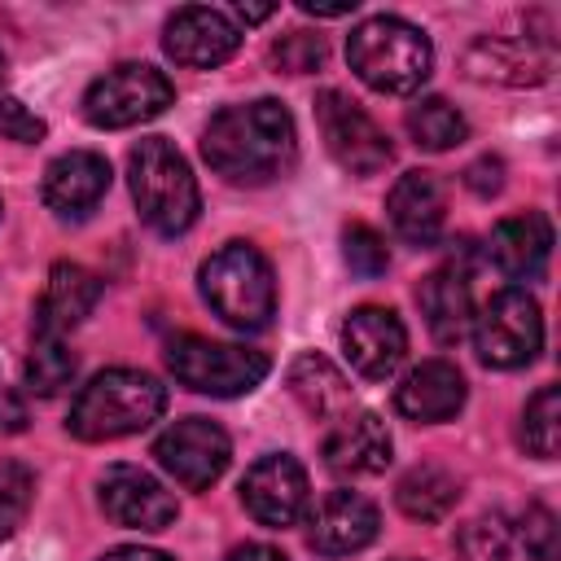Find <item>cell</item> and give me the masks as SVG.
I'll use <instances>...</instances> for the list:
<instances>
[{
	"label": "cell",
	"instance_id": "1",
	"mask_svg": "<svg viewBox=\"0 0 561 561\" xmlns=\"http://www.w3.org/2000/svg\"><path fill=\"white\" fill-rule=\"evenodd\" d=\"M298 136L280 101L259 96L219 110L202 131V158L232 184H267L294 167Z\"/></svg>",
	"mask_w": 561,
	"mask_h": 561
},
{
	"label": "cell",
	"instance_id": "2",
	"mask_svg": "<svg viewBox=\"0 0 561 561\" xmlns=\"http://www.w3.org/2000/svg\"><path fill=\"white\" fill-rule=\"evenodd\" d=\"M167 408V386L140 368H105L96 373L70 403V434L83 443H110L140 434Z\"/></svg>",
	"mask_w": 561,
	"mask_h": 561
},
{
	"label": "cell",
	"instance_id": "3",
	"mask_svg": "<svg viewBox=\"0 0 561 561\" xmlns=\"http://www.w3.org/2000/svg\"><path fill=\"white\" fill-rule=\"evenodd\" d=\"M346 61L359 75V83H368L373 92L403 96V92H416L430 79L434 48H430L421 26H412L394 13H377V18H368L351 31Z\"/></svg>",
	"mask_w": 561,
	"mask_h": 561
},
{
	"label": "cell",
	"instance_id": "4",
	"mask_svg": "<svg viewBox=\"0 0 561 561\" xmlns=\"http://www.w3.org/2000/svg\"><path fill=\"white\" fill-rule=\"evenodd\" d=\"M197 289H202L206 307L241 333H259L276 316L272 263L245 241H228L224 250H215L197 272Z\"/></svg>",
	"mask_w": 561,
	"mask_h": 561
},
{
	"label": "cell",
	"instance_id": "5",
	"mask_svg": "<svg viewBox=\"0 0 561 561\" xmlns=\"http://www.w3.org/2000/svg\"><path fill=\"white\" fill-rule=\"evenodd\" d=\"M127 184L140 219L162 237H180L202 210L197 180L167 136H149L127 153Z\"/></svg>",
	"mask_w": 561,
	"mask_h": 561
},
{
	"label": "cell",
	"instance_id": "6",
	"mask_svg": "<svg viewBox=\"0 0 561 561\" xmlns=\"http://www.w3.org/2000/svg\"><path fill=\"white\" fill-rule=\"evenodd\" d=\"M167 368L175 373L180 386L215 399H237L250 394L267 377V355L237 346V342H215L202 333H180L167 342Z\"/></svg>",
	"mask_w": 561,
	"mask_h": 561
},
{
	"label": "cell",
	"instance_id": "7",
	"mask_svg": "<svg viewBox=\"0 0 561 561\" xmlns=\"http://www.w3.org/2000/svg\"><path fill=\"white\" fill-rule=\"evenodd\" d=\"M171 101H175V88L162 70L145 61H123L101 79H92V88L83 92V118L101 131H118V127L158 118Z\"/></svg>",
	"mask_w": 561,
	"mask_h": 561
},
{
	"label": "cell",
	"instance_id": "8",
	"mask_svg": "<svg viewBox=\"0 0 561 561\" xmlns=\"http://www.w3.org/2000/svg\"><path fill=\"white\" fill-rule=\"evenodd\" d=\"M469 329L486 368H522L543 346V316L526 289H500L482 311H473Z\"/></svg>",
	"mask_w": 561,
	"mask_h": 561
},
{
	"label": "cell",
	"instance_id": "9",
	"mask_svg": "<svg viewBox=\"0 0 561 561\" xmlns=\"http://www.w3.org/2000/svg\"><path fill=\"white\" fill-rule=\"evenodd\" d=\"M316 123H320V136H324V149L333 153V162L351 175H377L381 167H390L394 149H390V136L377 127V118L351 101L346 92L337 88H324L316 96Z\"/></svg>",
	"mask_w": 561,
	"mask_h": 561
},
{
	"label": "cell",
	"instance_id": "10",
	"mask_svg": "<svg viewBox=\"0 0 561 561\" xmlns=\"http://www.w3.org/2000/svg\"><path fill=\"white\" fill-rule=\"evenodd\" d=\"M153 456L158 465L188 491H206L224 478L228 460H232V443L228 434L206 421V416H184L175 425H167L153 443Z\"/></svg>",
	"mask_w": 561,
	"mask_h": 561
},
{
	"label": "cell",
	"instance_id": "11",
	"mask_svg": "<svg viewBox=\"0 0 561 561\" xmlns=\"http://www.w3.org/2000/svg\"><path fill=\"white\" fill-rule=\"evenodd\" d=\"M241 504L245 513L259 522V526H294L302 522L307 504H311V482H307V469L294 460V456H263L245 469L241 478Z\"/></svg>",
	"mask_w": 561,
	"mask_h": 561
},
{
	"label": "cell",
	"instance_id": "12",
	"mask_svg": "<svg viewBox=\"0 0 561 561\" xmlns=\"http://www.w3.org/2000/svg\"><path fill=\"white\" fill-rule=\"evenodd\" d=\"M101 508L110 522L131 530H167L175 522V495L140 465H110L101 473Z\"/></svg>",
	"mask_w": 561,
	"mask_h": 561
},
{
	"label": "cell",
	"instance_id": "13",
	"mask_svg": "<svg viewBox=\"0 0 561 561\" xmlns=\"http://www.w3.org/2000/svg\"><path fill=\"white\" fill-rule=\"evenodd\" d=\"M162 48H167V57L180 61V66L210 70V66H224V61L241 48V31L232 26L228 13L206 9V4H188V9H175V13L167 18Z\"/></svg>",
	"mask_w": 561,
	"mask_h": 561
},
{
	"label": "cell",
	"instance_id": "14",
	"mask_svg": "<svg viewBox=\"0 0 561 561\" xmlns=\"http://www.w3.org/2000/svg\"><path fill=\"white\" fill-rule=\"evenodd\" d=\"M342 351L368 381H386L408 355V329L390 307H355L342 324Z\"/></svg>",
	"mask_w": 561,
	"mask_h": 561
},
{
	"label": "cell",
	"instance_id": "15",
	"mask_svg": "<svg viewBox=\"0 0 561 561\" xmlns=\"http://www.w3.org/2000/svg\"><path fill=\"white\" fill-rule=\"evenodd\" d=\"M381 530V513L368 495L359 491H329L316 513H311V548L320 557H351V552H364Z\"/></svg>",
	"mask_w": 561,
	"mask_h": 561
},
{
	"label": "cell",
	"instance_id": "16",
	"mask_svg": "<svg viewBox=\"0 0 561 561\" xmlns=\"http://www.w3.org/2000/svg\"><path fill=\"white\" fill-rule=\"evenodd\" d=\"M386 210L408 245H434L447 224V188L434 171H403L386 197Z\"/></svg>",
	"mask_w": 561,
	"mask_h": 561
},
{
	"label": "cell",
	"instance_id": "17",
	"mask_svg": "<svg viewBox=\"0 0 561 561\" xmlns=\"http://www.w3.org/2000/svg\"><path fill=\"white\" fill-rule=\"evenodd\" d=\"M486 254L508 280H539L548 272V259H552V224H548V215L526 210V215L500 219L491 228Z\"/></svg>",
	"mask_w": 561,
	"mask_h": 561
},
{
	"label": "cell",
	"instance_id": "18",
	"mask_svg": "<svg viewBox=\"0 0 561 561\" xmlns=\"http://www.w3.org/2000/svg\"><path fill=\"white\" fill-rule=\"evenodd\" d=\"M390 430L377 412H346L333 421V430L324 434V465L333 473H351V478H368L381 473L390 465Z\"/></svg>",
	"mask_w": 561,
	"mask_h": 561
},
{
	"label": "cell",
	"instance_id": "19",
	"mask_svg": "<svg viewBox=\"0 0 561 561\" xmlns=\"http://www.w3.org/2000/svg\"><path fill=\"white\" fill-rule=\"evenodd\" d=\"M110 188V162L92 149H70L44 171V202L61 219H83Z\"/></svg>",
	"mask_w": 561,
	"mask_h": 561
},
{
	"label": "cell",
	"instance_id": "20",
	"mask_svg": "<svg viewBox=\"0 0 561 561\" xmlns=\"http://www.w3.org/2000/svg\"><path fill=\"white\" fill-rule=\"evenodd\" d=\"M101 302V276L88 272L83 263H53L48 285L39 294L35 307V329L39 337H61L75 324H83L92 316V307Z\"/></svg>",
	"mask_w": 561,
	"mask_h": 561
},
{
	"label": "cell",
	"instance_id": "21",
	"mask_svg": "<svg viewBox=\"0 0 561 561\" xmlns=\"http://www.w3.org/2000/svg\"><path fill=\"white\" fill-rule=\"evenodd\" d=\"M394 408L408 421H451L465 408V377L447 359H425L416 364L399 386H394Z\"/></svg>",
	"mask_w": 561,
	"mask_h": 561
},
{
	"label": "cell",
	"instance_id": "22",
	"mask_svg": "<svg viewBox=\"0 0 561 561\" xmlns=\"http://www.w3.org/2000/svg\"><path fill=\"white\" fill-rule=\"evenodd\" d=\"M465 66L473 79H491V83H543L552 70V48L526 39H504V35H482L473 39V48L465 53Z\"/></svg>",
	"mask_w": 561,
	"mask_h": 561
},
{
	"label": "cell",
	"instance_id": "23",
	"mask_svg": "<svg viewBox=\"0 0 561 561\" xmlns=\"http://www.w3.org/2000/svg\"><path fill=\"white\" fill-rule=\"evenodd\" d=\"M416 302H421V316L434 333V342L443 346H456L469 324H473V294H469V272L447 263V267H434L421 289H416Z\"/></svg>",
	"mask_w": 561,
	"mask_h": 561
},
{
	"label": "cell",
	"instance_id": "24",
	"mask_svg": "<svg viewBox=\"0 0 561 561\" xmlns=\"http://www.w3.org/2000/svg\"><path fill=\"white\" fill-rule=\"evenodd\" d=\"M289 394L320 421H337L351 412V381L324 355H298L289 364Z\"/></svg>",
	"mask_w": 561,
	"mask_h": 561
},
{
	"label": "cell",
	"instance_id": "25",
	"mask_svg": "<svg viewBox=\"0 0 561 561\" xmlns=\"http://www.w3.org/2000/svg\"><path fill=\"white\" fill-rule=\"evenodd\" d=\"M394 500L412 522H443L460 500V482L438 465H416L399 478Z\"/></svg>",
	"mask_w": 561,
	"mask_h": 561
},
{
	"label": "cell",
	"instance_id": "26",
	"mask_svg": "<svg viewBox=\"0 0 561 561\" xmlns=\"http://www.w3.org/2000/svg\"><path fill=\"white\" fill-rule=\"evenodd\" d=\"M408 131H412V140H416L421 149L443 153V149H456V145L469 136V123H465V114H460L451 101H443V96H421V101L408 110Z\"/></svg>",
	"mask_w": 561,
	"mask_h": 561
},
{
	"label": "cell",
	"instance_id": "27",
	"mask_svg": "<svg viewBox=\"0 0 561 561\" xmlns=\"http://www.w3.org/2000/svg\"><path fill=\"white\" fill-rule=\"evenodd\" d=\"M522 438L535 456L552 460L557 456V443H561V390L557 386H539L530 399H526V412H522Z\"/></svg>",
	"mask_w": 561,
	"mask_h": 561
},
{
	"label": "cell",
	"instance_id": "28",
	"mask_svg": "<svg viewBox=\"0 0 561 561\" xmlns=\"http://www.w3.org/2000/svg\"><path fill=\"white\" fill-rule=\"evenodd\" d=\"M75 381V355L57 337H39L35 351L26 355V390L31 394H61Z\"/></svg>",
	"mask_w": 561,
	"mask_h": 561
},
{
	"label": "cell",
	"instance_id": "29",
	"mask_svg": "<svg viewBox=\"0 0 561 561\" xmlns=\"http://www.w3.org/2000/svg\"><path fill=\"white\" fill-rule=\"evenodd\" d=\"M31 491H35L31 469L18 460H4L0 465V539H9L22 526V517L31 508Z\"/></svg>",
	"mask_w": 561,
	"mask_h": 561
},
{
	"label": "cell",
	"instance_id": "30",
	"mask_svg": "<svg viewBox=\"0 0 561 561\" xmlns=\"http://www.w3.org/2000/svg\"><path fill=\"white\" fill-rule=\"evenodd\" d=\"M456 548L465 552V561H504L508 557V526L500 513L491 517H473L460 535H456Z\"/></svg>",
	"mask_w": 561,
	"mask_h": 561
},
{
	"label": "cell",
	"instance_id": "31",
	"mask_svg": "<svg viewBox=\"0 0 561 561\" xmlns=\"http://www.w3.org/2000/svg\"><path fill=\"white\" fill-rule=\"evenodd\" d=\"M342 254L351 263L355 276H381L390 267V250H386V237L368 224H351L342 232Z\"/></svg>",
	"mask_w": 561,
	"mask_h": 561
},
{
	"label": "cell",
	"instance_id": "32",
	"mask_svg": "<svg viewBox=\"0 0 561 561\" xmlns=\"http://www.w3.org/2000/svg\"><path fill=\"white\" fill-rule=\"evenodd\" d=\"M324 53H329L324 39L311 35V31H289V35H280L272 44V61L285 75H311V70H320L324 66Z\"/></svg>",
	"mask_w": 561,
	"mask_h": 561
},
{
	"label": "cell",
	"instance_id": "33",
	"mask_svg": "<svg viewBox=\"0 0 561 561\" xmlns=\"http://www.w3.org/2000/svg\"><path fill=\"white\" fill-rule=\"evenodd\" d=\"M517 535H522V548L530 552V561H561V530H557L552 508L530 504V508L522 513Z\"/></svg>",
	"mask_w": 561,
	"mask_h": 561
},
{
	"label": "cell",
	"instance_id": "34",
	"mask_svg": "<svg viewBox=\"0 0 561 561\" xmlns=\"http://www.w3.org/2000/svg\"><path fill=\"white\" fill-rule=\"evenodd\" d=\"M44 118H35L18 96H0V136H9V140H22V145H35V140H44Z\"/></svg>",
	"mask_w": 561,
	"mask_h": 561
},
{
	"label": "cell",
	"instance_id": "35",
	"mask_svg": "<svg viewBox=\"0 0 561 561\" xmlns=\"http://www.w3.org/2000/svg\"><path fill=\"white\" fill-rule=\"evenodd\" d=\"M465 184L478 193V197H491V193H500L504 188V162L500 158H478V162H469L465 167Z\"/></svg>",
	"mask_w": 561,
	"mask_h": 561
},
{
	"label": "cell",
	"instance_id": "36",
	"mask_svg": "<svg viewBox=\"0 0 561 561\" xmlns=\"http://www.w3.org/2000/svg\"><path fill=\"white\" fill-rule=\"evenodd\" d=\"M224 561H289L280 548H272V543H237Z\"/></svg>",
	"mask_w": 561,
	"mask_h": 561
},
{
	"label": "cell",
	"instance_id": "37",
	"mask_svg": "<svg viewBox=\"0 0 561 561\" xmlns=\"http://www.w3.org/2000/svg\"><path fill=\"white\" fill-rule=\"evenodd\" d=\"M26 425V408L13 390H0V430H22Z\"/></svg>",
	"mask_w": 561,
	"mask_h": 561
},
{
	"label": "cell",
	"instance_id": "38",
	"mask_svg": "<svg viewBox=\"0 0 561 561\" xmlns=\"http://www.w3.org/2000/svg\"><path fill=\"white\" fill-rule=\"evenodd\" d=\"M96 561H171L167 552H158V548H140V543H127V548H110L105 557H96Z\"/></svg>",
	"mask_w": 561,
	"mask_h": 561
},
{
	"label": "cell",
	"instance_id": "39",
	"mask_svg": "<svg viewBox=\"0 0 561 561\" xmlns=\"http://www.w3.org/2000/svg\"><path fill=\"white\" fill-rule=\"evenodd\" d=\"M298 9H302V13H316V18H342V13H355V0H337V4H316V0H302Z\"/></svg>",
	"mask_w": 561,
	"mask_h": 561
},
{
	"label": "cell",
	"instance_id": "40",
	"mask_svg": "<svg viewBox=\"0 0 561 561\" xmlns=\"http://www.w3.org/2000/svg\"><path fill=\"white\" fill-rule=\"evenodd\" d=\"M276 13V4H237V18L241 22H263V18H272Z\"/></svg>",
	"mask_w": 561,
	"mask_h": 561
},
{
	"label": "cell",
	"instance_id": "41",
	"mask_svg": "<svg viewBox=\"0 0 561 561\" xmlns=\"http://www.w3.org/2000/svg\"><path fill=\"white\" fill-rule=\"evenodd\" d=\"M0 79H4V53H0Z\"/></svg>",
	"mask_w": 561,
	"mask_h": 561
}]
</instances>
